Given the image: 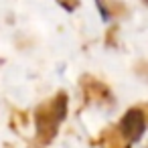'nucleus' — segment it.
Masks as SVG:
<instances>
[{
  "label": "nucleus",
  "instance_id": "obj_1",
  "mask_svg": "<svg viewBox=\"0 0 148 148\" xmlns=\"http://www.w3.org/2000/svg\"><path fill=\"white\" fill-rule=\"evenodd\" d=\"M65 112H67V97H65V93H57L51 101L43 103L37 110L39 136H43L45 140L53 138V134L57 132V126L65 118Z\"/></svg>",
  "mask_w": 148,
  "mask_h": 148
},
{
  "label": "nucleus",
  "instance_id": "obj_2",
  "mask_svg": "<svg viewBox=\"0 0 148 148\" xmlns=\"http://www.w3.org/2000/svg\"><path fill=\"white\" fill-rule=\"evenodd\" d=\"M118 130H120V134H122V138L126 142H136L146 130V114H144V110L142 108L130 110L124 116V120H122Z\"/></svg>",
  "mask_w": 148,
  "mask_h": 148
},
{
  "label": "nucleus",
  "instance_id": "obj_3",
  "mask_svg": "<svg viewBox=\"0 0 148 148\" xmlns=\"http://www.w3.org/2000/svg\"><path fill=\"white\" fill-rule=\"evenodd\" d=\"M95 4H97L99 14H101L103 21L122 18L128 12V6L124 4V0H95Z\"/></svg>",
  "mask_w": 148,
  "mask_h": 148
},
{
  "label": "nucleus",
  "instance_id": "obj_4",
  "mask_svg": "<svg viewBox=\"0 0 148 148\" xmlns=\"http://www.w3.org/2000/svg\"><path fill=\"white\" fill-rule=\"evenodd\" d=\"M81 85H83L87 97L97 99V101L110 99V91H108V87H106L103 83H99L97 79H93V77H83V79H81Z\"/></svg>",
  "mask_w": 148,
  "mask_h": 148
},
{
  "label": "nucleus",
  "instance_id": "obj_5",
  "mask_svg": "<svg viewBox=\"0 0 148 148\" xmlns=\"http://www.w3.org/2000/svg\"><path fill=\"white\" fill-rule=\"evenodd\" d=\"M57 2H59L67 12H73V10L79 6V0H57Z\"/></svg>",
  "mask_w": 148,
  "mask_h": 148
}]
</instances>
